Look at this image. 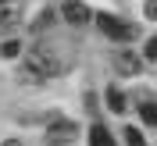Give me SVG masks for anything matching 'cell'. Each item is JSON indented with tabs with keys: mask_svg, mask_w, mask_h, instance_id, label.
Instances as JSON below:
<instances>
[{
	"mask_svg": "<svg viewBox=\"0 0 157 146\" xmlns=\"http://www.w3.org/2000/svg\"><path fill=\"white\" fill-rule=\"evenodd\" d=\"M4 146H21V143H18V139H7V143H4Z\"/></svg>",
	"mask_w": 157,
	"mask_h": 146,
	"instance_id": "cell-14",
	"label": "cell"
},
{
	"mask_svg": "<svg viewBox=\"0 0 157 146\" xmlns=\"http://www.w3.org/2000/svg\"><path fill=\"white\" fill-rule=\"evenodd\" d=\"M143 14H147L150 21H157V0H147V4H143Z\"/></svg>",
	"mask_w": 157,
	"mask_h": 146,
	"instance_id": "cell-13",
	"label": "cell"
},
{
	"mask_svg": "<svg viewBox=\"0 0 157 146\" xmlns=\"http://www.w3.org/2000/svg\"><path fill=\"white\" fill-rule=\"evenodd\" d=\"M50 21H54V11H39V18H36V25H32V29H36V32H43V29H50Z\"/></svg>",
	"mask_w": 157,
	"mask_h": 146,
	"instance_id": "cell-10",
	"label": "cell"
},
{
	"mask_svg": "<svg viewBox=\"0 0 157 146\" xmlns=\"http://www.w3.org/2000/svg\"><path fill=\"white\" fill-rule=\"evenodd\" d=\"M61 14H64V21L68 25H86V21H93V14H89V7L82 4V0H64V7H61Z\"/></svg>",
	"mask_w": 157,
	"mask_h": 146,
	"instance_id": "cell-3",
	"label": "cell"
},
{
	"mask_svg": "<svg viewBox=\"0 0 157 146\" xmlns=\"http://www.w3.org/2000/svg\"><path fill=\"white\" fill-rule=\"evenodd\" d=\"M114 68L121 71V75H136V71L143 68V61H139L132 50H114Z\"/></svg>",
	"mask_w": 157,
	"mask_h": 146,
	"instance_id": "cell-4",
	"label": "cell"
},
{
	"mask_svg": "<svg viewBox=\"0 0 157 146\" xmlns=\"http://www.w3.org/2000/svg\"><path fill=\"white\" fill-rule=\"evenodd\" d=\"M139 118H143L147 125H157V103H154V100L143 96V103H139Z\"/></svg>",
	"mask_w": 157,
	"mask_h": 146,
	"instance_id": "cell-8",
	"label": "cell"
},
{
	"mask_svg": "<svg viewBox=\"0 0 157 146\" xmlns=\"http://www.w3.org/2000/svg\"><path fill=\"white\" fill-rule=\"evenodd\" d=\"M0 4H7V0H0Z\"/></svg>",
	"mask_w": 157,
	"mask_h": 146,
	"instance_id": "cell-15",
	"label": "cell"
},
{
	"mask_svg": "<svg viewBox=\"0 0 157 146\" xmlns=\"http://www.w3.org/2000/svg\"><path fill=\"white\" fill-rule=\"evenodd\" d=\"M75 136H78L75 121H54V125L47 128V139H50V143H68V139H75Z\"/></svg>",
	"mask_w": 157,
	"mask_h": 146,
	"instance_id": "cell-5",
	"label": "cell"
},
{
	"mask_svg": "<svg viewBox=\"0 0 157 146\" xmlns=\"http://www.w3.org/2000/svg\"><path fill=\"white\" fill-rule=\"evenodd\" d=\"M93 21H97V29L104 32V36H111L114 43H128V39H136V32H139L132 21H121L118 14H104V11H100Z\"/></svg>",
	"mask_w": 157,
	"mask_h": 146,
	"instance_id": "cell-2",
	"label": "cell"
},
{
	"mask_svg": "<svg viewBox=\"0 0 157 146\" xmlns=\"http://www.w3.org/2000/svg\"><path fill=\"white\" fill-rule=\"evenodd\" d=\"M107 107L114 110V114H121V110H125V93H121L118 86H107Z\"/></svg>",
	"mask_w": 157,
	"mask_h": 146,
	"instance_id": "cell-7",
	"label": "cell"
},
{
	"mask_svg": "<svg viewBox=\"0 0 157 146\" xmlns=\"http://www.w3.org/2000/svg\"><path fill=\"white\" fill-rule=\"evenodd\" d=\"M143 57H147V61H157V36H150V39H147V50H143Z\"/></svg>",
	"mask_w": 157,
	"mask_h": 146,
	"instance_id": "cell-12",
	"label": "cell"
},
{
	"mask_svg": "<svg viewBox=\"0 0 157 146\" xmlns=\"http://www.w3.org/2000/svg\"><path fill=\"white\" fill-rule=\"evenodd\" d=\"M121 136H125V146H147V139H143V132H139V128H132V125H128L125 132H121Z\"/></svg>",
	"mask_w": 157,
	"mask_h": 146,
	"instance_id": "cell-9",
	"label": "cell"
},
{
	"mask_svg": "<svg viewBox=\"0 0 157 146\" xmlns=\"http://www.w3.org/2000/svg\"><path fill=\"white\" fill-rule=\"evenodd\" d=\"M89 146H118V143H114V136L104 125H93L89 128Z\"/></svg>",
	"mask_w": 157,
	"mask_h": 146,
	"instance_id": "cell-6",
	"label": "cell"
},
{
	"mask_svg": "<svg viewBox=\"0 0 157 146\" xmlns=\"http://www.w3.org/2000/svg\"><path fill=\"white\" fill-rule=\"evenodd\" d=\"M25 68H29L32 78H54L68 68V61L57 57V50H50V47H36L25 54Z\"/></svg>",
	"mask_w": 157,
	"mask_h": 146,
	"instance_id": "cell-1",
	"label": "cell"
},
{
	"mask_svg": "<svg viewBox=\"0 0 157 146\" xmlns=\"http://www.w3.org/2000/svg\"><path fill=\"white\" fill-rule=\"evenodd\" d=\"M0 54H4V57H18V54H21V43H14V39H7V43L0 47Z\"/></svg>",
	"mask_w": 157,
	"mask_h": 146,
	"instance_id": "cell-11",
	"label": "cell"
}]
</instances>
